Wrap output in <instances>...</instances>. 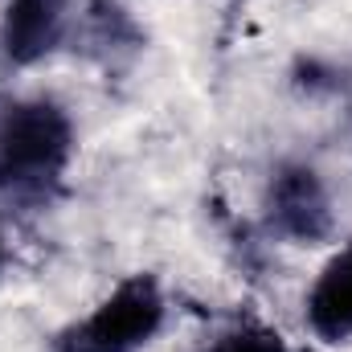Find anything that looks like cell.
Segmentation results:
<instances>
[{
	"instance_id": "1",
	"label": "cell",
	"mask_w": 352,
	"mask_h": 352,
	"mask_svg": "<svg viewBox=\"0 0 352 352\" xmlns=\"http://www.w3.org/2000/svg\"><path fill=\"white\" fill-rule=\"evenodd\" d=\"M74 160V123L54 98L0 94V197L50 201Z\"/></svg>"
},
{
	"instance_id": "2",
	"label": "cell",
	"mask_w": 352,
	"mask_h": 352,
	"mask_svg": "<svg viewBox=\"0 0 352 352\" xmlns=\"http://www.w3.org/2000/svg\"><path fill=\"white\" fill-rule=\"evenodd\" d=\"M164 311L156 274H127L90 316L54 336V352H140L164 328Z\"/></svg>"
},
{
	"instance_id": "3",
	"label": "cell",
	"mask_w": 352,
	"mask_h": 352,
	"mask_svg": "<svg viewBox=\"0 0 352 352\" xmlns=\"http://www.w3.org/2000/svg\"><path fill=\"white\" fill-rule=\"evenodd\" d=\"M266 226L287 238V242H299V246H316V242H328L332 230H336V217H332V201H328V188L316 168L307 164H283L278 173L270 176V188H266Z\"/></svg>"
},
{
	"instance_id": "4",
	"label": "cell",
	"mask_w": 352,
	"mask_h": 352,
	"mask_svg": "<svg viewBox=\"0 0 352 352\" xmlns=\"http://www.w3.org/2000/svg\"><path fill=\"white\" fill-rule=\"evenodd\" d=\"M70 29V0H8L0 21V45L12 66L50 58Z\"/></svg>"
},
{
	"instance_id": "5",
	"label": "cell",
	"mask_w": 352,
	"mask_h": 352,
	"mask_svg": "<svg viewBox=\"0 0 352 352\" xmlns=\"http://www.w3.org/2000/svg\"><path fill=\"white\" fill-rule=\"evenodd\" d=\"M307 328L328 344L352 340V242L340 246L316 274L307 291Z\"/></svg>"
},
{
	"instance_id": "6",
	"label": "cell",
	"mask_w": 352,
	"mask_h": 352,
	"mask_svg": "<svg viewBox=\"0 0 352 352\" xmlns=\"http://www.w3.org/2000/svg\"><path fill=\"white\" fill-rule=\"evenodd\" d=\"M197 352H287V340L266 324H238V328L221 332L217 340L201 344Z\"/></svg>"
},
{
	"instance_id": "7",
	"label": "cell",
	"mask_w": 352,
	"mask_h": 352,
	"mask_svg": "<svg viewBox=\"0 0 352 352\" xmlns=\"http://www.w3.org/2000/svg\"><path fill=\"white\" fill-rule=\"evenodd\" d=\"M0 266H4V234H0Z\"/></svg>"
}]
</instances>
